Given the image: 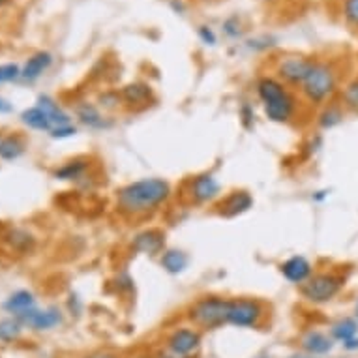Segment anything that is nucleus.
<instances>
[{"mask_svg": "<svg viewBox=\"0 0 358 358\" xmlns=\"http://www.w3.org/2000/svg\"><path fill=\"white\" fill-rule=\"evenodd\" d=\"M173 189L164 178H139L117 192V210L122 216L141 217L159 210L171 199Z\"/></svg>", "mask_w": 358, "mask_h": 358, "instance_id": "1", "label": "nucleus"}, {"mask_svg": "<svg viewBox=\"0 0 358 358\" xmlns=\"http://www.w3.org/2000/svg\"><path fill=\"white\" fill-rule=\"evenodd\" d=\"M255 90H257L259 100L263 103L264 117L271 122H293L299 113V100L287 85H283L278 77L264 76L257 81Z\"/></svg>", "mask_w": 358, "mask_h": 358, "instance_id": "2", "label": "nucleus"}, {"mask_svg": "<svg viewBox=\"0 0 358 358\" xmlns=\"http://www.w3.org/2000/svg\"><path fill=\"white\" fill-rule=\"evenodd\" d=\"M302 98L311 107H323L336 98L340 92V71L334 62L329 60H315L310 76L300 87Z\"/></svg>", "mask_w": 358, "mask_h": 358, "instance_id": "3", "label": "nucleus"}, {"mask_svg": "<svg viewBox=\"0 0 358 358\" xmlns=\"http://www.w3.org/2000/svg\"><path fill=\"white\" fill-rule=\"evenodd\" d=\"M231 299L220 294H205L188 306L186 317L195 329L214 330L227 324Z\"/></svg>", "mask_w": 358, "mask_h": 358, "instance_id": "4", "label": "nucleus"}, {"mask_svg": "<svg viewBox=\"0 0 358 358\" xmlns=\"http://www.w3.org/2000/svg\"><path fill=\"white\" fill-rule=\"evenodd\" d=\"M345 276L336 271L313 272L311 278L299 287L300 296L310 304L323 306L329 304L343 291Z\"/></svg>", "mask_w": 358, "mask_h": 358, "instance_id": "5", "label": "nucleus"}, {"mask_svg": "<svg viewBox=\"0 0 358 358\" xmlns=\"http://www.w3.org/2000/svg\"><path fill=\"white\" fill-rule=\"evenodd\" d=\"M266 319V306L257 299H231L227 324L236 329H259Z\"/></svg>", "mask_w": 358, "mask_h": 358, "instance_id": "6", "label": "nucleus"}, {"mask_svg": "<svg viewBox=\"0 0 358 358\" xmlns=\"http://www.w3.org/2000/svg\"><path fill=\"white\" fill-rule=\"evenodd\" d=\"M313 64H315V59H310L304 55H287L278 60L276 76L283 85L300 88L306 77L310 76Z\"/></svg>", "mask_w": 358, "mask_h": 358, "instance_id": "7", "label": "nucleus"}, {"mask_svg": "<svg viewBox=\"0 0 358 358\" xmlns=\"http://www.w3.org/2000/svg\"><path fill=\"white\" fill-rule=\"evenodd\" d=\"M203 343V336L195 327H178L165 338V351L176 357H195Z\"/></svg>", "mask_w": 358, "mask_h": 358, "instance_id": "8", "label": "nucleus"}, {"mask_svg": "<svg viewBox=\"0 0 358 358\" xmlns=\"http://www.w3.org/2000/svg\"><path fill=\"white\" fill-rule=\"evenodd\" d=\"M222 194V184L214 173H199L189 178L188 182V197L195 205H208L216 201Z\"/></svg>", "mask_w": 358, "mask_h": 358, "instance_id": "9", "label": "nucleus"}, {"mask_svg": "<svg viewBox=\"0 0 358 358\" xmlns=\"http://www.w3.org/2000/svg\"><path fill=\"white\" fill-rule=\"evenodd\" d=\"M15 319H19L23 327H29V329L34 330H51L55 327H59L62 323V313H60L59 308H48V310H38V308H32V310L24 311L21 315H17Z\"/></svg>", "mask_w": 358, "mask_h": 358, "instance_id": "10", "label": "nucleus"}, {"mask_svg": "<svg viewBox=\"0 0 358 358\" xmlns=\"http://www.w3.org/2000/svg\"><path fill=\"white\" fill-rule=\"evenodd\" d=\"M280 272H282V276L287 280L289 283H293V285H302L311 278L313 274V264L308 257L304 255H293V257L285 259L282 264H280Z\"/></svg>", "mask_w": 358, "mask_h": 358, "instance_id": "11", "label": "nucleus"}, {"mask_svg": "<svg viewBox=\"0 0 358 358\" xmlns=\"http://www.w3.org/2000/svg\"><path fill=\"white\" fill-rule=\"evenodd\" d=\"M253 206V197L246 189H235L220 201L217 205V214L223 217H236L246 214Z\"/></svg>", "mask_w": 358, "mask_h": 358, "instance_id": "12", "label": "nucleus"}, {"mask_svg": "<svg viewBox=\"0 0 358 358\" xmlns=\"http://www.w3.org/2000/svg\"><path fill=\"white\" fill-rule=\"evenodd\" d=\"M165 250V233L159 229H145L131 241V252L141 255H162Z\"/></svg>", "mask_w": 358, "mask_h": 358, "instance_id": "13", "label": "nucleus"}, {"mask_svg": "<svg viewBox=\"0 0 358 358\" xmlns=\"http://www.w3.org/2000/svg\"><path fill=\"white\" fill-rule=\"evenodd\" d=\"M120 96H122V103L128 109H143L154 101L152 87L147 83H129L120 90Z\"/></svg>", "mask_w": 358, "mask_h": 358, "instance_id": "14", "label": "nucleus"}, {"mask_svg": "<svg viewBox=\"0 0 358 358\" xmlns=\"http://www.w3.org/2000/svg\"><path fill=\"white\" fill-rule=\"evenodd\" d=\"M336 341L330 338V334H324L321 330L311 329L308 330L302 338H300V347L302 351H306L310 357H323L329 355L334 349Z\"/></svg>", "mask_w": 358, "mask_h": 358, "instance_id": "15", "label": "nucleus"}, {"mask_svg": "<svg viewBox=\"0 0 358 358\" xmlns=\"http://www.w3.org/2000/svg\"><path fill=\"white\" fill-rule=\"evenodd\" d=\"M76 115L77 120L90 129H107L111 126L109 118L101 113L100 107L94 106V103H88V101H83L76 107Z\"/></svg>", "mask_w": 358, "mask_h": 358, "instance_id": "16", "label": "nucleus"}, {"mask_svg": "<svg viewBox=\"0 0 358 358\" xmlns=\"http://www.w3.org/2000/svg\"><path fill=\"white\" fill-rule=\"evenodd\" d=\"M51 64H53V55L48 53V51H38L21 68V79H24V81H36V79H40L51 68Z\"/></svg>", "mask_w": 358, "mask_h": 358, "instance_id": "17", "label": "nucleus"}, {"mask_svg": "<svg viewBox=\"0 0 358 358\" xmlns=\"http://www.w3.org/2000/svg\"><path fill=\"white\" fill-rule=\"evenodd\" d=\"M345 117H347V111L343 109V106H341L340 101L332 100L329 101L327 106L321 107V111H319L315 124H317L319 129L329 131V129L338 128V126L345 120Z\"/></svg>", "mask_w": 358, "mask_h": 358, "instance_id": "18", "label": "nucleus"}, {"mask_svg": "<svg viewBox=\"0 0 358 358\" xmlns=\"http://www.w3.org/2000/svg\"><path fill=\"white\" fill-rule=\"evenodd\" d=\"M189 257L182 250H175V248H167L164 250V253L159 255V264H162V268H164L167 274H182L186 268H188Z\"/></svg>", "mask_w": 358, "mask_h": 358, "instance_id": "19", "label": "nucleus"}, {"mask_svg": "<svg viewBox=\"0 0 358 358\" xmlns=\"http://www.w3.org/2000/svg\"><path fill=\"white\" fill-rule=\"evenodd\" d=\"M38 107H40L41 111L45 113L49 117V120H51V124H53V128H57V126H66V124H71V118L70 115L62 109V107L57 103V101L51 98V96L48 94H41L38 96Z\"/></svg>", "mask_w": 358, "mask_h": 358, "instance_id": "20", "label": "nucleus"}, {"mask_svg": "<svg viewBox=\"0 0 358 358\" xmlns=\"http://www.w3.org/2000/svg\"><path fill=\"white\" fill-rule=\"evenodd\" d=\"M90 169V159L87 158H76L66 162L62 167L55 171V178L59 180H79L83 176L87 175V171Z\"/></svg>", "mask_w": 358, "mask_h": 358, "instance_id": "21", "label": "nucleus"}, {"mask_svg": "<svg viewBox=\"0 0 358 358\" xmlns=\"http://www.w3.org/2000/svg\"><path fill=\"white\" fill-rule=\"evenodd\" d=\"M32 308H36L34 294L30 293V291H24V289L23 291L13 293L12 296L4 302V310L13 313V317H17V315L24 313V311L32 310Z\"/></svg>", "mask_w": 358, "mask_h": 358, "instance_id": "22", "label": "nucleus"}, {"mask_svg": "<svg viewBox=\"0 0 358 358\" xmlns=\"http://www.w3.org/2000/svg\"><path fill=\"white\" fill-rule=\"evenodd\" d=\"M21 122L29 126L30 129H36V131H51L53 129V124H51L49 117L38 106L24 109L21 113Z\"/></svg>", "mask_w": 358, "mask_h": 358, "instance_id": "23", "label": "nucleus"}, {"mask_svg": "<svg viewBox=\"0 0 358 358\" xmlns=\"http://www.w3.org/2000/svg\"><path fill=\"white\" fill-rule=\"evenodd\" d=\"M355 336H358V321L355 317H343L330 327V338L338 343H345Z\"/></svg>", "mask_w": 358, "mask_h": 358, "instance_id": "24", "label": "nucleus"}, {"mask_svg": "<svg viewBox=\"0 0 358 358\" xmlns=\"http://www.w3.org/2000/svg\"><path fill=\"white\" fill-rule=\"evenodd\" d=\"M24 152V143L19 136H8L0 139V158L6 162L21 158Z\"/></svg>", "mask_w": 358, "mask_h": 358, "instance_id": "25", "label": "nucleus"}, {"mask_svg": "<svg viewBox=\"0 0 358 358\" xmlns=\"http://www.w3.org/2000/svg\"><path fill=\"white\" fill-rule=\"evenodd\" d=\"M340 103L347 113L358 115V79H351L340 88Z\"/></svg>", "mask_w": 358, "mask_h": 358, "instance_id": "26", "label": "nucleus"}, {"mask_svg": "<svg viewBox=\"0 0 358 358\" xmlns=\"http://www.w3.org/2000/svg\"><path fill=\"white\" fill-rule=\"evenodd\" d=\"M21 332H23V323L19 319L13 317L0 321V341L12 343V341L19 340Z\"/></svg>", "mask_w": 358, "mask_h": 358, "instance_id": "27", "label": "nucleus"}, {"mask_svg": "<svg viewBox=\"0 0 358 358\" xmlns=\"http://www.w3.org/2000/svg\"><path fill=\"white\" fill-rule=\"evenodd\" d=\"M122 106V96H120L118 90H106V92H101V94L98 96V107H100L101 111L113 113Z\"/></svg>", "mask_w": 358, "mask_h": 358, "instance_id": "28", "label": "nucleus"}, {"mask_svg": "<svg viewBox=\"0 0 358 358\" xmlns=\"http://www.w3.org/2000/svg\"><path fill=\"white\" fill-rule=\"evenodd\" d=\"M341 15L349 27L358 30V0H341Z\"/></svg>", "mask_w": 358, "mask_h": 358, "instance_id": "29", "label": "nucleus"}, {"mask_svg": "<svg viewBox=\"0 0 358 358\" xmlns=\"http://www.w3.org/2000/svg\"><path fill=\"white\" fill-rule=\"evenodd\" d=\"M21 77V68L17 64H2L0 66V85L4 83L17 81Z\"/></svg>", "mask_w": 358, "mask_h": 358, "instance_id": "30", "label": "nucleus"}, {"mask_svg": "<svg viewBox=\"0 0 358 358\" xmlns=\"http://www.w3.org/2000/svg\"><path fill=\"white\" fill-rule=\"evenodd\" d=\"M197 38L201 40V43H205V45H216L217 36L216 32L210 29V27H206V24H201L199 29H197Z\"/></svg>", "mask_w": 358, "mask_h": 358, "instance_id": "31", "label": "nucleus"}, {"mask_svg": "<svg viewBox=\"0 0 358 358\" xmlns=\"http://www.w3.org/2000/svg\"><path fill=\"white\" fill-rule=\"evenodd\" d=\"M49 134H51L53 139H68V137L76 136L77 128L73 124H66V126H57V128L51 129Z\"/></svg>", "mask_w": 358, "mask_h": 358, "instance_id": "32", "label": "nucleus"}, {"mask_svg": "<svg viewBox=\"0 0 358 358\" xmlns=\"http://www.w3.org/2000/svg\"><path fill=\"white\" fill-rule=\"evenodd\" d=\"M223 32L229 36V38H238L242 34V24L238 17H229L223 23Z\"/></svg>", "mask_w": 358, "mask_h": 358, "instance_id": "33", "label": "nucleus"}, {"mask_svg": "<svg viewBox=\"0 0 358 358\" xmlns=\"http://www.w3.org/2000/svg\"><path fill=\"white\" fill-rule=\"evenodd\" d=\"M241 117H242V122H244V126H246V128H250V120H252V118H255V115H253V109L250 106H242V109H241Z\"/></svg>", "mask_w": 358, "mask_h": 358, "instance_id": "34", "label": "nucleus"}, {"mask_svg": "<svg viewBox=\"0 0 358 358\" xmlns=\"http://www.w3.org/2000/svg\"><path fill=\"white\" fill-rule=\"evenodd\" d=\"M311 199L315 201V203H323V201L329 199V189H319V192L311 195Z\"/></svg>", "mask_w": 358, "mask_h": 358, "instance_id": "35", "label": "nucleus"}, {"mask_svg": "<svg viewBox=\"0 0 358 358\" xmlns=\"http://www.w3.org/2000/svg\"><path fill=\"white\" fill-rule=\"evenodd\" d=\"M343 345V349H347V351H358V336H355L352 340L345 341V343H341Z\"/></svg>", "mask_w": 358, "mask_h": 358, "instance_id": "36", "label": "nucleus"}, {"mask_svg": "<svg viewBox=\"0 0 358 358\" xmlns=\"http://www.w3.org/2000/svg\"><path fill=\"white\" fill-rule=\"evenodd\" d=\"M10 111H12V106H10L4 98H0V113H10Z\"/></svg>", "mask_w": 358, "mask_h": 358, "instance_id": "37", "label": "nucleus"}, {"mask_svg": "<svg viewBox=\"0 0 358 358\" xmlns=\"http://www.w3.org/2000/svg\"><path fill=\"white\" fill-rule=\"evenodd\" d=\"M154 358H194V357H176V355H171L169 351H165V352H158Z\"/></svg>", "mask_w": 358, "mask_h": 358, "instance_id": "38", "label": "nucleus"}, {"mask_svg": "<svg viewBox=\"0 0 358 358\" xmlns=\"http://www.w3.org/2000/svg\"><path fill=\"white\" fill-rule=\"evenodd\" d=\"M87 358H117V355H113V352H98V355H92V357Z\"/></svg>", "mask_w": 358, "mask_h": 358, "instance_id": "39", "label": "nucleus"}, {"mask_svg": "<svg viewBox=\"0 0 358 358\" xmlns=\"http://www.w3.org/2000/svg\"><path fill=\"white\" fill-rule=\"evenodd\" d=\"M171 6L175 8L176 12L184 13V6H182V2H176V0H173V2H171Z\"/></svg>", "mask_w": 358, "mask_h": 358, "instance_id": "40", "label": "nucleus"}, {"mask_svg": "<svg viewBox=\"0 0 358 358\" xmlns=\"http://www.w3.org/2000/svg\"><path fill=\"white\" fill-rule=\"evenodd\" d=\"M355 319L358 321V299H357V304H355Z\"/></svg>", "mask_w": 358, "mask_h": 358, "instance_id": "41", "label": "nucleus"}, {"mask_svg": "<svg viewBox=\"0 0 358 358\" xmlns=\"http://www.w3.org/2000/svg\"><path fill=\"white\" fill-rule=\"evenodd\" d=\"M8 0H0V6H2V4H6Z\"/></svg>", "mask_w": 358, "mask_h": 358, "instance_id": "42", "label": "nucleus"}, {"mask_svg": "<svg viewBox=\"0 0 358 358\" xmlns=\"http://www.w3.org/2000/svg\"><path fill=\"white\" fill-rule=\"evenodd\" d=\"M302 358H317V357H302Z\"/></svg>", "mask_w": 358, "mask_h": 358, "instance_id": "43", "label": "nucleus"}]
</instances>
